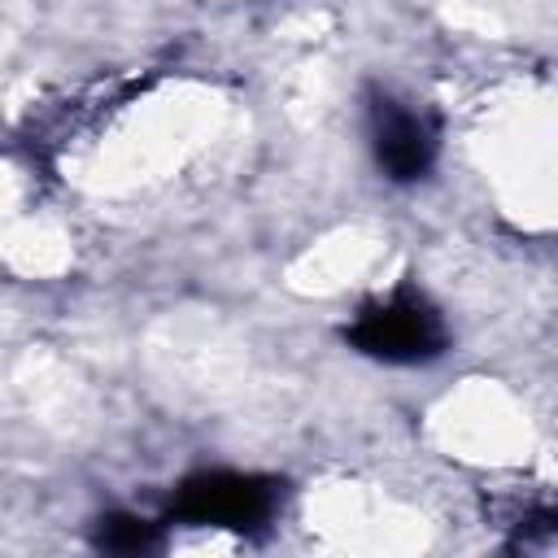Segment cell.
<instances>
[{"instance_id":"6da1fadb","label":"cell","mask_w":558,"mask_h":558,"mask_svg":"<svg viewBox=\"0 0 558 558\" xmlns=\"http://www.w3.org/2000/svg\"><path fill=\"white\" fill-rule=\"evenodd\" d=\"M349 349H357L362 357L388 362V366H418L445 353L449 331L440 310L414 292V288H397L371 305H362L349 327H344Z\"/></svg>"},{"instance_id":"7a4b0ae2","label":"cell","mask_w":558,"mask_h":558,"mask_svg":"<svg viewBox=\"0 0 558 558\" xmlns=\"http://www.w3.org/2000/svg\"><path fill=\"white\" fill-rule=\"evenodd\" d=\"M279 480L257 471H196L170 497V519L187 527H222V532H262L279 510Z\"/></svg>"},{"instance_id":"3957f363","label":"cell","mask_w":558,"mask_h":558,"mask_svg":"<svg viewBox=\"0 0 558 558\" xmlns=\"http://www.w3.org/2000/svg\"><path fill=\"white\" fill-rule=\"evenodd\" d=\"M371 153H375V166L392 183H414L436 161V126L423 113L405 109L401 100L375 96V105H371Z\"/></svg>"},{"instance_id":"277c9868","label":"cell","mask_w":558,"mask_h":558,"mask_svg":"<svg viewBox=\"0 0 558 558\" xmlns=\"http://www.w3.org/2000/svg\"><path fill=\"white\" fill-rule=\"evenodd\" d=\"M96 545L109 554H148L161 545V523H153L144 514L113 510V514L96 519Z\"/></svg>"}]
</instances>
